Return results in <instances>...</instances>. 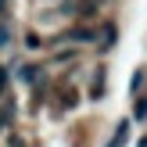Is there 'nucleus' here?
Wrapping results in <instances>:
<instances>
[{"mask_svg": "<svg viewBox=\"0 0 147 147\" xmlns=\"http://www.w3.org/2000/svg\"><path fill=\"white\" fill-rule=\"evenodd\" d=\"M22 79H25V83H36V79H40V72H36L32 65H25V68H22Z\"/></svg>", "mask_w": 147, "mask_h": 147, "instance_id": "5", "label": "nucleus"}, {"mask_svg": "<svg viewBox=\"0 0 147 147\" xmlns=\"http://www.w3.org/2000/svg\"><path fill=\"white\" fill-rule=\"evenodd\" d=\"M11 43V22H0V50Z\"/></svg>", "mask_w": 147, "mask_h": 147, "instance_id": "4", "label": "nucleus"}, {"mask_svg": "<svg viewBox=\"0 0 147 147\" xmlns=\"http://www.w3.org/2000/svg\"><path fill=\"white\" fill-rule=\"evenodd\" d=\"M136 119H147V97H140V104H136Z\"/></svg>", "mask_w": 147, "mask_h": 147, "instance_id": "7", "label": "nucleus"}, {"mask_svg": "<svg viewBox=\"0 0 147 147\" xmlns=\"http://www.w3.org/2000/svg\"><path fill=\"white\" fill-rule=\"evenodd\" d=\"M65 40H72V43H93V40H97V32L86 29V25H76L72 32H65Z\"/></svg>", "mask_w": 147, "mask_h": 147, "instance_id": "1", "label": "nucleus"}, {"mask_svg": "<svg viewBox=\"0 0 147 147\" xmlns=\"http://www.w3.org/2000/svg\"><path fill=\"white\" fill-rule=\"evenodd\" d=\"M115 43V25H104V47H111Z\"/></svg>", "mask_w": 147, "mask_h": 147, "instance_id": "6", "label": "nucleus"}, {"mask_svg": "<svg viewBox=\"0 0 147 147\" xmlns=\"http://www.w3.org/2000/svg\"><path fill=\"white\" fill-rule=\"evenodd\" d=\"M0 7H4V0H0Z\"/></svg>", "mask_w": 147, "mask_h": 147, "instance_id": "9", "label": "nucleus"}, {"mask_svg": "<svg viewBox=\"0 0 147 147\" xmlns=\"http://www.w3.org/2000/svg\"><path fill=\"white\" fill-rule=\"evenodd\" d=\"M7 93V68H0V97Z\"/></svg>", "mask_w": 147, "mask_h": 147, "instance_id": "8", "label": "nucleus"}, {"mask_svg": "<svg viewBox=\"0 0 147 147\" xmlns=\"http://www.w3.org/2000/svg\"><path fill=\"white\" fill-rule=\"evenodd\" d=\"M104 79H108V72H104V68L93 76V83H90V97H93V100H100V97H104V90H108V83H104Z\"/></svg>", "mask_w": 147, "mask_h": 147, "instance_id": "2", "label": "nucleus"}, {"mask_svg": "<svg viewBox=\"0 0 147 147\" xmlns=\"http://www.w3.org/2000/svg\"><path fill=\"white\" fill-rule=\"evenodd\" d=\"M126 136H129V122H119V126H115V136L108 140V147H122Z\"/></svg>", "mask_w": 147, "mask_h": 147, "instance_id": "3", "label": "nucleus"}]
</instances>
